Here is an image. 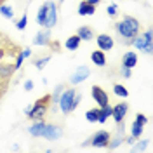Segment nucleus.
<instances>
[{"label":"nucleus","mask_w":153,"mask_h":153,"mask_svg":"<svg viewBox=\"0 0 153 153\" xmlns=\"http://www.w3.org/2000/svg\"><path fill=\"white\" fill-rule=\"evenodd\" d=\"M136 122H137V124H141V125H146V124H148V117H146V115H143V113H137V117H136Z\"/></svg>","instance_id":"nucleus-32"},{"label":"nucleus","mask_w":153,"mask_h":153,"mask_svg":"<svg viewBox=\"0 0 153 153\" xmlns=\"http://www.w3.org/2000/svg\"><path fill=\"white\" fill-rule=\"evenodd\" d=\"M0 14H2L4 18H7V19H12V16H14V10H12V7H10V5H7V4H2V5H0Z\"/></svg>","instance_id":"nucleus-25"},{"label":"nucleus","mask_w":153,"mask_h":153,"mask_svg":"<svg viewBox=\"0 0 153 153\" xmlns=\"http://www.w3.org/2000/svg\"><path fill=\"white\" fill-rule=\"evenodd\" d=\"M37 23L42 28H54L57 23V7L52 0H47L40 5L37 14Z\"/></svg>","instance_id":"nucleus-2"},{"label":"nucleus","mask_w":153,"mask_h":153,"mask_svg":"<svg viewBox=\"0 0 153 153\" xmlns=\"http://www.w3.org/2000/svg\"><path fill=\"white\" fill-rule=\"evenodd\" d=\"M80 101H82V96L76 92L73 87H70V89H63V92L59 96V99H57V103H59V108H61V111L63 115H70L75 111V108L80 105Z\"/></svg>","instance_id":"nucleus-4"},{"label":"nucleus","mask_w":153,"mask_h":153,"mask_svg":"<svg viewBox=\"0 0 153 153\" xmlns=\"http://www.w3.org/2000/svg\"><path fill=\"white\" fill-rule=\"evenodd\" d=\"M76 35L80 37V40H85V42H89V40H92V38H94V31H92V28H91V26H80V28H78V31H76Z\"/></svg>","instance_id":"nucleus-17"},{"label":"nucleus","mask_w":153,"mask_h":153,"mask_svg":"<svg viewBox=\"0 0 153 153\" xmlns=\"http://www.w3.org/2000/svg\"><path fill=\"white\" fill-rule=\"evenodd\" d=\"M51 106H52L51 94H45V96H42V97H38L31 106H28V108L25 110V113H26V117H28L30 120H33V122H35V120H44L45 115L49 113V110H51Z\"/></svg>","instance_id":"nucleus-3"},{"label":"nucleus","mask_w":153,"mask_h":153,"mask_svg":"<svg viewBox=\"0 0 153 153\" xmlns=\"http://www.w3.org/2000/svg\"><path fill=\"white\" fill-rule=\"evenodd\" d=\"M85 118L91 122V124H96L97 118H99V106H97V108H92V110H89V111L85 113Z\"/></svg>","instance_id":"nucleus-24"},{"label":"nucleus","mask_w":153,"mask_h":153,"mask_svg":"<svg viewBox=\"0 0 153 153\" xmlns=\"http://www.w3.org/2000/svg\"><path fill=\"white\" fill-rule=\"evenodd\" d=\"M127 113H129V105H127V103H118V105H115L113 108H111V117H113V120L117 124L124 122Z\"/></svg>","instance_id":"nucleus-8"},{"label":"nucleus","mask_w":153,"mask_h":153,"mask_svg":"<svg viewBox=\"0 0 153 153\" xmlns=\"http://www.w3.org/2000/svg\"><path fill=\"white\" fill-rule=\"evenodd\" d=\"M26 25H28V16H26V12H25V14L21 16V19L16 23V28L18 30H25L26 28Z\"/></svg>","instance_id":"nucleus-29"},{"label":"nucleus","mask_w":153,"mask_h":153,"mask_svg":"<svg viewBox=\"0 0 153 153\" xmlns=\"http://www.w3.org/2000/svg\"><path fill=\"white\" fill-rule=\"evenodd\" d=\"M49 42H51V30L49 28H44V30H38L35 38H33V44H37V45H44V47H47Z\"/></svg>","instance_id":"nucleus-11"},{"label":"nucleus","mask_w":153,"mask_h":153,"mask_svg":"<svg viewBox=\"0 0 153 153\" xmlns=\"http://www.w3.org/2000/svg\"><path fill=\"white\" fill-rule=\"evenodd\" d=\"M106 12H108V16H111V18H117L118 7H117V5H108V7H106Z\"/></svg>","instance_id":"nucleus-31"},{"label":"nucleus","mask_w":153,"mask_h":153,"mask_svg":"<svg viewBox=\"0 0 153 153\" xmlns=\"http://www.w3.org/2000/svg\"><path fill=\"white\" fill-rule=\"evenodd\" d=\"M143 127L144 125L137 124L136 120L132 122V125H131V136H132L134 139H139V137H141V134H143Z\"/></svg>","instance_id":"nucleus-22"},{"label":"nucleus","mask_w":153,"mask_h":153,"mask_svg":"<svg viewBox=\"0 0 153 153\" xmlns=\"http://www.w3.org/2000/svg\"><path fill=\"white\" fill-rule=\"evenodd\" d=\"M9 84H10V78H4V76L0 75V99L5 96L7 89H9Z\"/></svg>","instance_id":"nucleus-26"},{"label":"nucleus","mask_w":153,"mask_h":153,"mask_svg":"<svg viewBox=\"0 0 153 153\" xmlns=\"http://www.w3.org/2000/svg\"><path fill=\"white\" fill-rule=\"evenodd\" d=\"M25 89H26V91H31V89H33V82H31V80H26V84H25Z\"/></svg>","instance_id":"nucleus-34"},{"label":"nucleus","mask_w":153,"mask_h":153,"mask_svg":"<svg viewBox=\"0 0 153 153\" xmlns=\"http://www.w3.org/2000/svg\"><path fill=\"white\" fill-rule=\"evenodd\" d=\"M49 61H51V54H45V56H37L31 59V63L38 68V70H44V66L47 65Z\"/></svg>","instance_id":"nucleus-20"},{"label":"nucleus","mask_w":153,"mask_h":153,"mask_svg":"<svg viewBox=\"0 0 153 153\" xmlns=\"http://www.w3.org/2000/svg\"><path fill=\"white\" fill-rule=\"evenodd\" d=\"M63 89H65V85L63 84H59V85L54 89V92L51 94V99H52V105H57V99H59V96H61V92H63Z\"/></svg>","instance_id":"nucleus-27"},{"label":"nucleus","mask_w":153,"mask_h":153,"mask_svg":"<svg viewBox=\"0 0 153 153\" xmlns=\"http://www.w3.org/2000/svg\"><path fill=\"white\" fill-rule=\"evenodd\" d=\"M132 45L137 51H141L144 54H152V47H153V42H152V31L146 30L143 33H137L136 38L132 40Z\"/></svg>","instance_id":"nucleus-5"},{"label":"nucleus","mask_w":153,"mask_h":153,"mask_svg":"<svg viewBox=\"0 0 153 153\" xmlns=\"http://www.w3.org/2000/svg\"><path fill=\"white\" fill-rule=\"evenodd\" d=\"M96 42H97V45L101 51H111L115 45V40L110 35H106V33H101V35H97L96 37Z\"/></svg>","instance_id":"nucleus-12"},{"label":"nucleus","mask_w":153,"mask_h":153,"mask_svg":"<svg viewBox=\"0 0 153 153\" xmlns=\"http://www.w3.org/2000/svg\"><path fill=\"white\" fill-rule=\"evenodd\" d=\"M89 75H91V70L87 66H78L76 68V71L71 75V85H76V84H80V82H84L85 78H89Z\"/></svg>","instance_id":"nucleus-10"},{"label":"nucleus","mask_w":153,"mask_h":153,"mask_svg":"<svg viewBox=\"0 0 153 153\" xmlns=\"http://www.w3.org/2000/svg\"><path fill=\"white\" fill-rule=\"evenodd\" d=\"M89 4H92V5H97V4H101V0H85Z\"/></svg>","instance_id":"nucleus-35"},{"label":"nucleus","mask_w":153,"mask_h":153,"mask_svg":"<svg viewBox=\"0 0 153 153\" xmlns=\"http://www.w3.org/2000/svg\"><path fill=\"white\" fill-rule=\"evenodd\" d=\"M118 75L122 76V78H131L132 71H131V68H127V66H124V65H120V68H118Z\"/></svg>","instance_id":"nucleus-28"},{"label":"nucleus","mask_w":153,"mask_h":153,"mask_svg":"<svg viewBox=\"0 0 153 153\" xmlns=\"http://www.w3.org/2000/svg\"><path fill=\"white\" fill-rule=\"evenodd\" d=\"M113 94L118 97H129V91L122 84H113Z\"/></svg>","instance_id":"nucleus-23"},{"label":"nucleus","mask_w":153,"mask_h":153,"mask_svg":"<svg viewBox=\"0 0 153 153\" xmlns=\"http://www.w3.org/2000/svg\"><path fill=\"white\" fill-rule=\"evenodd\" d=\"M45 118L44 120H35L33 122V125L30 127L28 131H30V134L33 136V137H42V132H44V127H45Z\"/></svg>","instance_id":"nucleus-14"},{"label":"nucleus","mask_w":153,"mask_h":153,"mask_svg":"<svg viewBox=\"0 0 153 153\" xmlns=\"http://www.w3.org/2000/svg\"><path fill=\"white\" fill-rule=\"evenodd\" d=\"M91 94H92V99H94L99 108L108 105V94L105 92V89H101L99 85H92L91 89Z\"/></svg>","instance_id":"nucleus-9"},{"label":"nucleus","mask_w":153,"mask_h":153,"mask_svg":"<svg viewBox=\"0 0 153 153\" xmlns=\"http://www.w3.org/2000/svg\"><path fill=\"white\" fill-rule=\"evenodd\" d=\"M146 146H148V141H144V143H139V144H136V146L132 148V152H141V150H144Z\"/></svg>","instance_id":"nucleus-33"},{"label":"nucleus","mask_w":153,"mask_h":153,"mask_svg":"<svg viewBox=\"0 0 153 153\" xmlns=\"http://www.w3.org/2000/svg\"><path fill=\"white\" fill-rule=\"evenodd\" d=\"M30 56H31V51H30V47L21 49V52L16 56V61H14V66H16V70H19V68H21V65H23V61H25L26 57H30Z\"/></svg>","instance_id":"nucleus-18"},{"label":"nucleus","mask_w":153,"mask_h":153,"mask_svg":"<svg viewBox=\"0 0 153 153\" xmlns=\"http://www.w3.org/2000/svg\"><path fill=\"white\" fill-rule=\"evenodd\" d=\"M80 37L78 35H71V37H68V40L65 42V47L68 49V51H76V49L80 47Z\"/></svg>","instance_id":"nucleus-19"},{"label":"nucleus","mask_w":153,"mask_h":153,"mask_svg":"<svg viewBox=\"0 0 153 153\" xmlns=\"http://www.w3.org/2000/svg\"><path fill=\"white\" fill-rule=\"evenodd\" d=\"M110 139H111V134L108 132V131H97V132H96L92 137H89L82 146L91 144V146H96V148H108Z\"/></svg>","instance_id":"nucleus-6"},{"label":"nucleus","mask_w":153,"mask_h":153,"mask_svg":"<svg viewBox=\"0 0 153 153\" xmlns=\"http://www.w3.org/2000/svg\"><path fill=\"white\" fill-rule=\"evenodd\" d=\"M110 117H111V106H110V105L99 108V118H97V122H99V124H105Z\"/></svg>","instance_id":"nucleus-21"},{"label":"nucleus","mask_w":153,"mask_h":153,"mask_svg":"<svg viewBox=\"0 0 153 153\" xmlns=\"http://www.w3.org/2000/svg\"><path fill=\"white\" fill-rule=\"evenodd\" d=\"M52 52H61V44H59V40H51L47 45Z\"/></svg>","instance_id":"nucleus-30"},{"label":"nucleus","mask_w":153,"mask_h":153,"mask_svg":"<svg viewBox=\"0 0 153 153\" xmlns=\"http://www.w3.org/2000/svg\"><path fill=\"white\" fill-rule=\"evenodd\" d=\"M63 136V127L56 124H45L44 127V132H42V137L44 139H49V141H56Z\"/></svg>","instance_id":"nucleus-7"},{"label":"nucleus","mask_w":153,"mask_h":153,"mask_svg":"<svg viewBox=\"0 0 153 153\" xmlns=\"http://www.w3.org/2000/svg\"><path fill=\"white\" fill-rule=\"evenodd\" d=\"M4 2H5V0H0V5H2V4H4Z\"/></svg>","instance_id":"nucleus-36"},{"label":"nucleus","mask_w":153,"mask_h":153,"mask_svg":"<svg viewBox=\"0 0 153 153\" xmlns=\"http://www.w3.org/2000/svg\"><path fill=\"white\" fill-rule=\"evenodd\" d=\"M91 59H92V63H94L96 66H106V56H105V51H101V49H97L94 51L92 54H91Z\"/></svg>","instance_id":"nucleus-16"},{"label":"nucleus","mask_w":153,"mask_h":153,"mask_svg":"<svg viewBox=\"0 0 153 153\" xmlns=\"http://www.w3.org/2000/svg\"><path fill=\"white\" fill-rule=\"evenodd\" d=\"M115 30L125 45H132V40L141 31V23L132 16H124L120 21L115 23Z\"/></svg>","instance_id":"nucleus-1"},{"label":"nucleus","mask_w":153,"mask_h":153,"mask_svg":"<svg viewBox=\"0 0 153 153\" xmlns=\"http://www.w3.org/2000/svg\"><path fill=\"white\" fill-rule=\"evenodd\" d=\"M120 65H124V66H127V68H131V70H132V68L137 65V54L132 52V51L125 52L124 56H122V63H120Z\"/></svg>","instance_id":"nucleus-13"},{"label":"nucleus","mask_w":153,"mask_h":153,"mask_svg":"<svg viewBox=\"0 0 153 153\" xmlns=\"http://www.w3.org/2000/svg\"><path fill=\"white\" fill-rule=\"evenodd\" d=\"M94 12H96V5L89 4L85 0H82V2L78 4V14H80V16H92Z\"/></svg>","instance_id":"nucleus-15"}]
</instances>
